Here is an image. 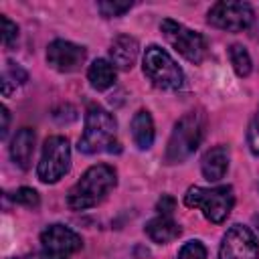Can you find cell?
Returning <instances> with one entry per match:
<instances>
[{
  "instance_id": "12",
  "label": "cell",
  "mask_w": 259,
  "mask_h": 259,
  "mask_svg": "<svg viewBox=\"0 0 259 259\" xmlns=\"http://www.w3.org/2000/svg\"><path fill=\"white\" fill-rule=\"evenodd\" d=\"M138 53H140V45L134 36L130 34H119L113 38L111 47H109V59H111V65L121 69V71H130L138 59Z\"/></svg>"
},
{
  "instance_id": "28",
  "label": "cell",
  "mask_w": 259,
  "mask_h": 259,
  "mask_svg": "<svg viewBox=\"0 0 259 259\" xmlns=\"http://www.w3.org/2000/svg\"><path fill=\"white\" fill-rule=\"evenodd\" d=\"M253 221H255V223H257V227H259V214H255V217H253Z\"/></svg>"
},
{
  "instance_id": "7",
  "label": "cell",
  "mask_w": 259,
  "mask_h": 259,
  "mask_svg": "<svg viewBox=\"0 0 259 259\" xmlns=\"http://www.w3.org/2000/svg\"><path fill=\"white\" fill-rule=\"evenodd\" d=\"M71 168V146L63 136H51L45 140L42 156L36 166V176L45 184L61 180Z\"/></svg>"
},
{
  "instance_id": "16",
  "label": "cell",
  "mask_w": 259,
  "mask_h": 259,
  "mask_svg": "<svg viewBox=\"0 0 259 259\" xmlns=\"http://www.w3.org/2000/svg\"><path fill=\"white\" fill-rule=\"evenodd\" d=\"M154 119L150 115L148 109H140L136 111V115L132 117V138H134V144L140 148V150H150L152 144H154Z\"/></svg>"
},
{
  "instance_id": "2",
  "label": "cell",
  "mask_w": 259,
  "mask_h": 259,
  "mask_svg": "<svg viewBox=\"0 0 259 259\" xmlns=\"http://www.w3.org/2000/svg\"><path fill=\"white\" fill-rule=\"evenodd\" d=\"M204 125H206V115L200 109H192V111L184 113L176 121L172 134H170V140H168V146L164 152V162L180 164L186 158H190L204 136Z\"/></svg>"
},
{
  "instance_id": "8",
  "label": "cell",
  "mask_w": 259,
  "mask_h": 259,
  "mask_svg": "<svg viewBox=\"0 0 259 259\" xmlns=\"http://www.w3.org/2000/svg\"><path fill=\"white\" fill-rule=\"evenodd\" d=\"M81 235L65 225H49L40 233V251L45 259H69L81 249Z\"/></svg>"
},
{
  "instance_id": "11",
  "label": "cell",
  "mask_w": 259,
  "mask_h": 259,
  "mask_svg": "<svg viewBox=\"0 0 259 259\" xmlns=\"http://www.w3.org/2000/svg\"><path fill=\"white\" fill-rule=\"evenodd\" d=\"M87 59V49L71 40L57 38L47 49V63L59 73H75Z\"/></svg>"
},
{
  "instance_id": "4",
  "label": "cell",
  "mask_w": 259,
  "mask_h": 259,
  "mask_svg": "<svg viewBox=\"0 0 259 259\" xmlns=\"http://www.w3.org/2000/svg\"><path fill=\"white\" fill-rule=\"evenodd\" d=\"M184 204L190 208H200L206 221L221 225L233 210L235 194L231 186H217V188H202L190 186L184 194Z\"/></svg>"
},
{
  "instance_id": "9",
  "label": "cell",
  "mask_w": 259,
  "mask_h": 259,
  "mask_svg": "<svg viewBox=\"0 0 259 259\" xmlns=\"http://www.w3.org/2000/svg\"><path fill=\"white\" fill-rule=\"evenodd\" d=\"M206 20L210 26L227 30V32H241L251 26L253 22V8L247 2H217L210 6Z\"/></svg>"
},
{
  "instance_id": "19",
  "label": "cell",
  "mask_w": 259,
  "mask_h": 259,
  "mask_svg": "<svg viewBox=\"0 0 259 259\" xmlns=\"http://www.w3.org/2000/svg\"><path fill=\"white\" fill-rule=\"evenodd\" d=\"M26 79H28L26 71L20 65L8 61L6 67H4V73H2V93L4 95H10V91L16 89L18 85H22Z\"/></svg>"
},
{
  "instance_id": "20",
  "label": "cell",
  "mask_w": 259,
  "mask_h": 259,
  "mask_svg": "<svg viewBox=\"0 0 259 259\" xmlns=\"http://www.w3.org/2000/svg\"><path fill=\"white\" fill-rule=\"evenodd\" d=\"M10 198L16 202V204H22V206H28V208H36L40 204V196L34 188H28V186H22V188H16Z\"/></svg>"
},
{
  "instance_id": "24",
  "label": "cell",
  "mask_w": 259,
  "mask_h": 259,
  "mask_svg": "<svg viewBox=\"0 0 259 259\" xmlns=\"http://www.w3.org/2000/svg\"><path fill=\"white\" fill-rule=\"evenodd\" d=\"M0 20H2V42H4V47L8 49V47L16 40V36H18V26H16V22H12L8 16H2Z\"/></svg>"
},
{
  "instance_id": "18",
  "label": "cell",
  "mask_w": 259,
  "mask_h": 259,
  "mask_svg": "<svg viewBox=\"0 0 259 259\" xmlns=\"http://www.w3.org/2000/svg\"><path fill=\"white\" fill-rule=\"evenodd\" d=\"M229 59H231V65L235 69V73L239 77H247L253 69V61H251V55L247 53V49L243 45H231L229 47Z\"/></svg>"
},
{
  "instance_id": "14",
  "label": "cell",
  "mask_w": 259,
  "mask_h": 259,
  "mask_svg": "<svg viewBox=\"0 0 259 259\" xmlns=\"http://www.w3.org/2000/svg\"><path fill=\"white\" fill-rule=\"evenodd\" d=\"M200 170L208 182H219L229 170V148L227 146L210 148L200 160Z\"/></svg>"
},
{
  "instance_id": "6",
  "label": "cell",
  "mask_w": 259,
  "mask_h": 259,
  "mask_svg": "<svg viewBox=\"0 0 259 259\" xmlns=\"http://www.w3.org/2000/svg\"><path fill=\"white\" fill-rule=\"evenodd\" d=\"M160 30H162L164 38L168 40V45L172 49H176L186 61H190L194 65L204 61L208 47H206V38L200 32H196L172 18H164L160 24Z\"/></svg>"
},
{
  "instance_id": "10",
  "label": "cell",
  "mask_w": 259,
  "mask_h": 259,
  "mask_svg": "<svg viewBox=\"0 0 259 259\" xmlns=\"http://www.w3.org/2000/svg\"><path fill=\"white\" fill-rule=\"evenodd\" d=\"M219 259H259V243L249 227L233 225L221 243Z\"/></svg>"
},
{
  "instance_id": "1",
  "label": "cell",
  "mask_w": 259,
  "mask_h": 259,
  "mask_svg": "<svg viewBox=\"0 0 259 259\" xmlns=\"http://www.w3.org/2000/svg\"><path fill=\"white\" fill-rule=\"evenodd\" d=\"M117 184V174L107 164H95L83 172L67 194V204L73 210H85L99 204Z\"/></svg>"
},
{
  "instance_id": "5",
  "label": "cell",
  "mask_w": 259,
  "mask_h": 259,
  "mask_svg": "<svg viewBox=\"0 0 259 259\" xmlns=\"http://www.w3.org/2000/svg\"><path fill=\"white\" fill-rule=\"evenodd\" d=\"M144 75L152 81L154 87L164 91H176L184 83V73L176 61L158 45H150L144 53Z\"/></svg>"
},
{
  "instance_id": "13",
  "label": "cell",
  "mask_w": 259,
  "mask_h": 259,
  "mask_svg": "<svg viewBox=\"0 0 259 259\" xmlns=\"http://www.w3.org/2000/svg\"><path fill=\"white\" fill-rule=\"evenodd\" d=\"M32 154H34V130L32 127H20L16 132V136L12 138L10 158L14 160V164L18 168L28 170L30 162H32Z\"/></svg>"
},
{
  "instance_id": "27",
  "label": "cell",
  "mask_w": 259,
  "mask_h": 259,
  "mask_svg": "<svg viewBox=\"0 0 259 259\" xmlns=\"http://www.w3.org/2000/svg\"><path fill=\"white\" fill-rule=\"evenodd\" d=\"M12 259H36V257L28 253V255H20V257H12Z\"/></svg>"
},
{
  "instance_id": "21",
  "label": "cell",
  "mask_w": 259,
  "mask_h": 259,
  "mask_svg": "<svg viewBox=\"0 0 259 259\" xmlns=\"http://www.w3.org/2000/svg\"><path fill=\"white\" fill-rule=\"evenodd\" d=\"M178 259H206V247L202 245V241L194 239L188 241L180 247L178 251Z\"/></svg>"
},
{
  "instance_id": "3",
  "label": "cell",
  "mask_w": 259,
  "mask_h": 259,
  "mask_svg": "<svg viewBox=\"0 0 259 259\" xmlns=\"http://www.w3.org/2000/svg\"><path fill=\"white\" fill-rule=\"evenodd\" d=\"M117 134V121L115 117L99 107V105H89L85 111V130L83 136L79 138V152L83 154H99V152H113L119 146L115 142Z\"/></svg>"
},
{
  "instance_id": "25",
  "label": "cell",
  "mask_w": 259,
  "mask_h": 259,
  "mask_svg": "<svg viewBox=\"0 0 259 259\" xmlns=\"http://www.w3.org/2000/svg\"><path fill=\"white\" fill-rule=\"evenodd\" d=\"M174 206H176V200H174L170 194H162V198H160V200H158V204H156V210H158V214L172 217Z\"/></svg>"
},
{
  "instance_id": "15",
  "label": "cell",
  "mask_w": 259,
  "mask_h": 259,
  "mask_svg": "<svg viewBox=\"0 0 259 259\" xmlns=\"http://www.w3.org/2000/svg\"><path fill=\"white\" fill-rule=\"evenodd\" d=\"M180 233H182L180 225L172 217H166V214H158V217H154L146 223V235L154 243H160V245L178 239Z\"/></svg>"
},
{
  "instance_id": "22",
  "label": "cell",
  "mask_w": 259,
  "mask_h": 259,
  "mask_svg": "<svg viewBox=\"0 0 259 259\" xmlns=\"http://www.w3.org/2000/svg\"><path fill=\"white\" fill-rule=\"evenodd\" d=\"M132 6H134L132 2H111V0H105V2H99V4H97L101 16H105V18L121 16V14H125Z\"/></svg>"
},
{
  "instance_id": "17",
  "label": "cell",
  "mask_w": 259,
  "mask_h": 259,
  "mask_svg": "<svg viewBox=\"0 0 259 259\" xmlns=\"http://www.w3.org/2000/svg\"><path fill=\"white\" fill-rule=\"evenodd\" d=\"M87 79L93 89L105 91L115 83V67L105 59H95L87 69Z\"/></svg>"
},
{
  "instance_id": "26",
  "label": "cell",
  "mask_w": 259,
  "mask_h": 259,
  "mask_svg": "<svg viewBox=\"0 0 259 259\" xmlns=\"http://www.w3.org/2000/svg\"><path fill=\"white\" fill-rule=\"evenodd\" d=\"M0 115H2V138H6V134H8V123H10V111L2 105Z\"/></svg>"
},
{
  "instance_id": "23",
  "label": "cell",
  "mask_w": 259,
  "mask_h": 259,
  "mask_svg": "<svg viewBox=\"0 0 259 259\" xmlns=\"http://www.w3.org/2000/svg\"><path fill=\"white\" fill-rule=\"evenodd\" d=\"M247 144H249V150L259 156V109L257 113L253 115L251 123H249V130H247Z\"/></svg>"
}]
</instances>
